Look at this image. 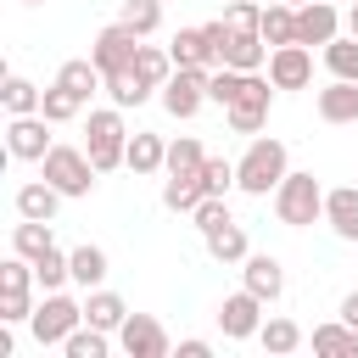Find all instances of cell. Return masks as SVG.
<instances>
[{
  "instance_id": "cell-1",
  "label": "cell",
  "mask_w": 358,
  "mask_h": 358,
  "mask_svg": "<svg viewBox=\"0 0 358 358\" xmlns=\"http://www.w3.org/2000/svg\"><path fill=\"white\" fill-rule=\"evenodd\" d=\"M285 173H291V168H285V140H274V134H252L246 157L235 162V190H246V196H268V190H280Z\"/></svg>"
},
{
  "instance_id": "cell-2",
  "label": "cell",
  "mask_w": 358,
  "mask_h": 358,
  "mask_svg": "<svg viewBox=\"0 0 358 358\" xmlns=\"http://www.w3.org/2000/svg\"><path fill=\"white\" fill-rule=\"evenodd\" d=\"M84 151H90V162H95L101 173L123 168V157H129V123H123V106H95V112H90V123H84Z\"/></svg>"
},
{
  "instance_id": "cell-3",
  "label": "cell",
  "mask_w": 358,
  "mask_h": 358,
  "mask_svg": "<svg viewBox=\"0 0 358 358\" xmlns=\"http://www.w3.org/2000/svg\"><path fill=\"white\" fill-rule=\"evenodd\" d=\"M39 173H45L67 201L90 196V190H95V179H101V168L90 162V151H84V145H50V151H45V162H39Z\"/></svg>"
},
{
  "instance_id": "cell-4",
  "label": "cell",
  "mask_w": 358,
  "mask_h": 358,
  "mask_svg": "<svg viewBox=\"0 0 358 358\" xmlns=\"http://www.w3.org/2000/svg\"><path fill=\"white\" fill-rule=\"evenodd\" d=\"M274 218L291 224V229H308L324 218V185L313 173H285L280 190H274Z\"/></svg>"
},
{
  "instance_id": "cell-5",
  "label": "cell",
  "mask_w": 358,
  "mask_h": 358,
  "mask_svg": "<svg viewBox=\"0 0 358 358\" xmlns=\"http://www.w3.org/2000/svg\"><path fill=\"white\" fill-rule=\"evenodd\" d=\"M78 324H84V302H73L67 291H45V302H39L34 319H28V330H34L39 347H62Z\"/></svg>"
},
{
  "instance_id": "cell-6",
  "label": "cell",
  "mask_w": 358,
  "mask_h": 358,
  "mask_svg": "<svg viewBox=\"0 0 358 358\" xmlns=\"http://www.w3.org/2000/svg\"><path fill=\"white\" fill-rule=\"evenodd\" d=\"M268 106H274V78H257V73H246L241 95L224 106V123H229L235 134H263V123H268Z\"/></svg>"
},
{
  "instance_id": "cell-7",
  "label": "cell",
  "mask_w": 358,
  "mask_h": 358,
  "mask_svg": "<svg viewBox=\"0 0 358 358\" xmlns=\"http://www.w3.org/2000/svg\"><path fill=\"white\" fill-rule=\"evenodd\" d=\"M263 308H268V302L241 285V291H229V296L218 302V330H224L229 341H257V330H263V319H268Z\"/></svg>"
},
{
  "instance_id": "cell-8",
  "label": "cell",
  "mask_w": 358,
  "mask_h": 358,
  "mask_svg": "<svg viewBox=\"0 0 358 358\" xmlns=\"http://www.w3.org/2000/svg\"><path fill=\"white\" fill-rule=\"evenodd\" d=\"M207 78H213V67H173V78L162 84L168 117H196L207 106Z\"/></svg>"
},
{
  "instance_id": "cell-9",
  "label": "cell",
  "mask_w": 358,
  "mask_h": 358,
  "mask_svg": "<svg viewBox=\"0 0 358 358\" xmlns=\"http://www.w3.org/2000/svg\"><path fill=\"white\" fill-rule=\"evenodd\" d=\"M50 145H56V140H50V117H45V112H22V117L6 123V151H11L17 162H45Z\"/></svg>"
},
{
  "instance_id": "cell-10",
  "label": "cell",
  "mask_w": 358,
  "mask_h": 358,
  "mask_svg": "<svg viewBox=\"0 0 358 358\" xmlns=\"http://www.w3.org/2000/svg\"><path fill=\"white\" fill-rule=\"evenodd\" d=\"M90 56H95V67H101V73H117V67H134V56H140V34H134L129 22H106V28L95 34V45H90Z\"/></svg>"
},
{
  "instance_id": "cell-11",
  "label": "cell",
  "mask_w": 358,
  "mask_h": 358,
  "mask_svg": "<svg viewBox=\"0 0 358 358\" xmlns=\"http://www.w3.org/2000/svg\"><path fill=\"white\" fill-rule=\"evenodd\" d=\"M117 347H123L129 358H168V352H173L168 330H162L151 313H129V319H123V330H117Z\"/></svg>"
},
{
  "instance_id": "cell-12",
  "label": "cell",
  "mask_w": 358,
  "mask_h": 358,
  "mask_svg": "<svg viewBox=\"0 0 358 358\" xmlns=\"http://www.w3.org/2000/svg\"><path fill=\"white\" fill-rule=\"evenodd\" d=\"M268 78H274V90H308L313 84V45H274Z\"/></svg>"
},
{
  "instance_id": "cell-13",
  "label": "cell",
  "mask_w": 358,
  "mask_h": 358,
  "mask_svg": "<svg viewBox=\"0 0 358 358\" xmlns=\"http://www.w3.org/2000/svg\"><path fill=\"white\" fill-rule=\"evenodd\" d=\"M341 34V11H336V0H308V6H296V45H330Z\"/></svg>"
},
{
  "instance_id": "cell-14",
  "label": "cell",
  "mask_w": 358,
  "mask_h": 358,
  "mask_svg": "<svg viewBox=\"0 0 358 358\" xmlns=\"http://www.w3.org/2000/svg\"><path fill=\"white\" fill-rule=\"evenodd\" d=\"M218 67H235V73H263L268 67V39L257 28H235L229 45L218 50Z\"/></svg>"
},
{
  "instance_id": "cell-15",
  "label": "cell",
  "mask_w": 358,
  "mask_h": 358,
  "mask_svg": "<svg viewBox=\"0 0 358 358\" xmlns=\"http://www.w3.org/2000/svg\"><path fill=\"white\" fill-rule=\"evenodd\" d=\"M241 285L257 291L263 302H280V291H285V268H280V257H274V252H246V263H241Z\"/></svg>"
},
{
  "instance_id": "cell-16",
  "label": "cell",
  "mask_w": 358,
  "mask_h": 358,
  "mask_svg": "<svg viewBox=\"0 0 358 358\" xmlns=\"http://www.w3.org/2000/svg\"><path fill=\"white\" fill-rule=\"evenodd\" d=\"M313 112L324 117V123H358V84L352 78H330L319 95H313Z\"/></svg>"
},
{
  "instance_id": "cell-17",
  "label": "cell",
  "mask_w": 358,
  "mask_h": 358,
  "mask_svg": "<svg viewBox=\"0 0 358 358\" xmlns=\"http://www.w3.org/2000/svg\"><path fill=\"white\" fill-rule=\"evenodd\" d=\"M67 196L39 173V179H28V185H17V196H11V207H17V218H56V207H62Z\"/></svg>"
},
{
  "instance_id": "cell-18",
  "label": "cell",
  "mask_w": 358,
  "mask_h": 358,
  "mask_svg": "<svg viewBox=\"0 0 358 358\" xmlns=\"http://www.w3.org/2000/svg\"><path fill=\"white\" fill-rule=\"evenodd\" d=\"M324 224L336 229V241H358V185L324 190Z\"/></svg>"
},
{
  "instance_id": "cell-19",
  "label": "cell",
  "mask_w": 358,
  "mask_h": 358,
  "mask_svg": "<svg viewBox=\"0 0 358 358\" xmlns=\"http://www.w3.org/2000/svg\"><path fill=\"white\" fill-rule=\"evenodd\" d=\"M123 168H134V173H162V168H168V140L151 134V129H134V134H129Z\"/></svg>"
},
{
  "instance_id": "cell-20",
  "label": "cell",
  "mask_w": 358,
  "mask_h": 358,
  "mask_svg": "<svg viewBox=\"0 0 358 358\" xmlns=\"http://www.w3.org/2000/svg\"><path fill=\"white\" fill-rule=\"evenodd\" d=\"M123 319H129V302L117 296V291H106V285H95L90 296H84V324H95V330H123Z\"/></svg>"
},
{
  "instance_id": "cell-21",
  "label": "cell",
  "mask_w": 358,
  "mask_h": 358,
  "mask_svg": "<svg viewBox=\"0 0 358 358\" xmlns=\"http://www.w3.org/2000/svg\"><path fill=\"white\" fill-rule=\"evenodd\" d=\"M56 84H62V90H73V95L90 106V95H95V90H106V73L95 67V56H73V62H62Z\"/></svg>"
},
{
  "instance_id": "cell-22",
  "label": "cell",
  "mask_w": 358,
  "mask_h": 358,
  "mask_svg": "<svg viewBox=\"0 0 358 358\" xmlns=\"http://www.w3.org/2000/svg\"><path fill=\"white\" fill-rule=\"evenodd\" d=\"M201 241H207V257H213V263H246V252H252V246H246V229H241L235 218L218 224V229H207Z\"/></svg>"
},
{
  "instance_id": "cell-23",
  "label": "cell",
  "mask_w": 358,
  "mask_h": 358,
  "mask_svg": "<svg viewBox=\"0 0 358 358\" xmlns=\"http://www.w3.org/2000/svg\"><path fill=\"white\" fill-rule=\"evenodd\" d=\"M313 352H324V358H358V330L347 319L313 324Z\"/></svg>"
},
{
  "instance_id": "cell-24",
  "label": "cell",
  "mask_w": 358,
  "mask_h": 358,
  "mask_svg": "<svg viewBox=\"0 0 358 358\" xmlns=\"http://www.w3.org/2000/svg\"><path fill=\"white\" fill-rule=\"evenodd\" d=\"M168 56H173V67H218V62H213V45H207L201 28H179L173 45H168Z\"/></svg>"
},
{
  "instance_id": "cell-25",
  "label": "cell",
  "mask_w": 358,
  "mask_h": 358,
  "mask_svg": "<svg viewBox=\"0 0 358 358\" xmlns=\"http://www.w3.org/2000/svg\"><path fill=\"white\" fill-rule=\"evenodd\" d=\"M201 196H207L201 173H168V179H162V207H168V213H196Z\"/></svg>"
},
{
  "instance_id": "cell-26",
  "label": "cell",
  "mask_w": 358,
  "mask_h": 358,
  "mask_svg": "<svg viewBox=\"0 0 358 358\" xmlns=\"http://www.w3.org/2000/svg\"><path fill=\"white\" fill-rule=\"evenodd\" d=\"M257 34L268 39V50H274V45H296V6L268 0V6H263V28H257Z\"/></svg>"
},
{
  "instance_id": "cell-27",
  "label": "cell",
  "mask_w": 358,
  "mask_h": 358,
  "mask_svg": "<svg viewBox=\"0 0 358 358\" xmlns=\"http://www.w3.org/2000/svg\"><path fill=\"white\" fill-rule=\"evenodd\" d=\"M106 95H112V106H145L151 101V84L134 73V67H117V73H106Z\"/></svg>"
},
{
  "instance_id": "cell-28",
  "label": "cell",
  "mask_w": 358,
  "mask_h": 358,
  "mask_svg": "<svg viewBox=\"0 0 358 358\" xmlns=\"http://www.w3.org/2000/svg\"><path fill=\"white\" fill-rule=\"evenodd\" d=\"M50 246H56V235H50V218H22V224L11 229V252H22L28 263H34V257H45Z\"/></svg>"
},
{
  "instance_id": "cell-29",
  "label": "cell",
  "mask_w": 358,
  "mask_h": 358,
  "mask_svg": "<svg viewBox=\"0 0 358 358\" xmlns=\"http://www.w3.org/2000/svg\"><path fill=\"white\" fill-rule=\"evenodd\" d=\"M257 341H263V352L285 358V352H296V347H302V324H296V319H285V313H274V319H263Z\"/></svg>"
},
{
  "instance_id": "cell-30",
  "label": "cell",
  "mask_w": 358,
  "mask_h": 358,
  "mask_svg": "<svg viewBox=\"0 0 358 358\" xmlns=\"http://www.w3.org/2000/svg\"><path fill=\"white\" fill-rule=\"evenodd\" d=\"M67 257H73V285H84V291H95V285L106 280V268H112V263H106V252H101V246H90V241H84V246H73Z\"/></svg>"
},
{
  "instance_id": "cell-31",
  "label": "cell",
  "mask_w": 358,
  "mask_h": 358,
  "mask_svg": "<svg viewBox=\"0 0 358 358\" xmlns=\"http://www.w3.org/2000/svg\"><path fill=\"white\" fill-rule=\"evenodd\" d=\"M324 67H330V78H352L358 84V34H336L324 45Z\"/></svg>"
},
{
  "instance_id": "cell-32",
  "label": "cell",
  "mask_w": 358,
  "mask_h": 358,
  "mask_svg": "<svg viewBox=\"0 0 358 358\" xmlns=\"http://www.w3.org/2000/svg\"><path fill=\"white\" fill-rule=\"evenodd\" d=\"M0 101H6V112H11V117H22V112H39L45 90H39V84H28L22 73H6V90H0Z\"/></svg>"
},
{
  "instance_id": "cell-33",
  "label": "cell",
  "mask_w": 358,
  "mask_h": 358,
  "mask_svg": "<svg viewBox=\"0 0 358 358\" xmlns=\"http://www.w3.org/2000/svg\"><path fill=\"white\" fill-rule=\"evenodd\" d=\"M134 73H140L151 90H162V84L173 78V56H168L162 45H140V56H134Z\"/></svg>"
},
{
  "instance_id": "cell-34",
  "label": "cell",
  "mask_w": 358,
  "mask_h": 358,
  "mask_svg": "<svg viewBox=\"0 0 358 358\" xmlns=\"http://www.w3.org/2000/svg\"><path fill=\"white\" fill-rule=\"evenodd\" d=\"M106 347H112V330H95V324H78V330L62 341L67 358H106Z\"/></svg>"
},
{
  "instance_id": "cell-35",
  "label": "cell",
  "mask_w": 358,
  "mask_h": 358,
  "mask_svg": "<svg viewBox=\"0 0 358 358\" xmlns=\"http://www.w3.org/2000/svg\"><path fill=\"white\" fill-rule=\"evenodd\" d=\"M201 162H207V151H201V140H196V134L168 140V173H201Z\"/></svg>"
},
{
  "instance_id": "cell-36",
  "label": "cell",
  "mask_w": 358,
  "mask_h": 358,
  "mask_svg": "<svg viewBox=\"0 0 358 358\" xmlns=\"http://www.w3.org/2000/svg\"><path fill=\"white\" fill-rule=\"evenodd\" d=\"M34 274H39V285H45V291H62V285L73 280V257H67L62 246H50L45 257H34Z\"/></svg>"
},
{
  "instance_id": "cell-37",
  "label": "cell",
  "mask_w": 358,
  "mask_h": 358,
  "mask_svg": "<svg viewBox=\"0 0 358 358\" xmlns=\"http://www.w3.org/2000/svg\"><path fill=\"white\" fill-rule=\"evenodd\" d=\"M117 22H129V28L145 39V34L162 28V0H123V17H117Z\"/></svg>"
},
{
  "instance_id": "cell-38",
  "label": "cell",
  "mask_w": 358,
  "mask_h": 358,
  "mask_svg": "<svg viewBox=\"0 0 358 358\" xmlns=\"http://www.w3.org/2000/svg\"><path fill=\"white\" fill-rule=\"evenodd\" d=\"M39 112H45L50 123H73V117L84 112V101H78L73 90H62V84H50V90H45V101H39Z\"/></svg>"
},
{
  "instance_id": "cell-39",
  "label": "cell",
  "mask_w": 358,
  "mask_h": 358,
  "mask_svg": "<svg viewBox=\"0 0 358 358\" xmlns=\"http://www.w3.org/2000/svg\"><path fill=\"white\" fill-rule=\"evenodd\" d=\"M241 84H246V73H235V67H213V78H207V101H213V106H229V101L241 95Z\"/></svg>"
},
{
  "instance_id": "cell-40",
  "label": "cell",
  "mask_w": 358,
  "mask_h": 358,
  "mask_svg": "<svg viewBox=\"0 0 358 358\" xmlns=\"http://www.w3.org/2000/svg\"><path fill=\"white\" fill-rule=\"evenodd\" d=\"M201 185H207V196H229L235 190V162L229 157H207L201 162Z\"/></svg>"
},
{
  "instance_id": "cell-41",
  "label": "cell",
  "mask_w": 358,
  "mask_h": 358,
  "mask_svg": "<svg viewBox=\"0 0 358 358\" xmlns=\"http://www.w3.org/2000/svg\"><path fill=\"white\" fill-rule=\"evenodd\" d=\"M190 218H196V229L207 235V229H218V224H229V201H224V196H201Z\"/></svg>"
},
{
  "instance_id": "cell-42",
  "label": "cell",
  "mask_w": 358,
  "mask_h": 358,
  "mask_svg": "<svg viewBox=\"0 0 358 358\" xmlns=\"http://www.w3.org/2000/svg\"><path fill=\"white\" fill-rule=\"evenodd\" d=\"M224 22L229 28H263V6L257 0H229L224 6Z\"/></svg>"
},
{
  "instance_id": "cell-43",
  "label": "cell",
  "mask_w": 358,
  "mask_h": 358,
  "mask_svg": "<svg viewBox=\"0 0 358 358\" xmlns=\"http://www.w3.org/2000/svg\"><path fill=\"white\" fill-rule=\"evenodd\" d=\"M179 358H213V341H201V336H185V341H179Z\"/></svg>"
},
{
  "instance_id": "cell-44",
  "label": "cell",
  "mask_w": 358,
  "mask_h": 358,
  "mask_svg": "<svg viewBox=\"0 0 358 358\" xmlns=\"http://www.w3.org/2000/svg\"><path fill=\"white\" fill-rule=\"evenodd\" d=\"M336 319H347V324L358 330V291H347V296H341V308H336Z\"/></svg>"
},
{
  "instance_id": "cell-45",
  "label": "cell",
  "mask_w": 358,
  "mask_h": 358,
  "mask_svg": "<svg viewBox=\"0 0 358 358\" xmlns=\"http://www.w3.org/2000/svg\"><path fill=\"white\" fill-rule=\"evenodd\" d=\"M347 34H358V0H347Z\"/></svg>"
},
{
  "instance_id": "cell-46",
  "label": "cell",
  "mask_w": 358,
  "mask_h": 358,
  "mask_svg": "<svg viewBox=\"0 0 358 358\" xmlns=\"http://www.w3.org/2000/svg\"><path fill=\"white\" fill-rule=\"evenodd\" d=\"M285 6H308V0H285Z\"/></svg>"
},
{
  "instance_id": "cell-47",
  "label": "cell",
  "mask_w": 358,
  "mask_h": 358,
  "mask_svg": "<svg viewBox=\"0 0 358 358\" xmlns=\"http://www.w3.org/2000/svg\"><path fill=\"white\" fill-rule=\"evenodd\" d=\"M22 6H39V0H22Z\"/></svg>"
}]
</instances>
